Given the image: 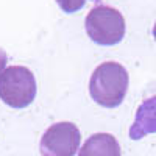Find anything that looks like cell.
Wrapping results in <instances>:
<instances>
[{"label":"cell","mask_w":156,"mask_h":156,"mask_svg":"<svg viewBox=\"0 0 156 156\" xmlns=\"http://www.w3.org/2000/svg\"><path fill=\"white\" fill-rule=\"evenodd\" d=\"M6 61H8V58H6V53H5V50H2V48H0V73H2V72L5 70Z\"/></svg>","instance_id":"ba28073f"},{"label":"cell","mask_w":156,"mask_h":156,"mask_svg":"<svg viewBox=\"0 0 156 156\" xmlns=\"http://www.w3.org/2000/svg\"><path fill=\"white\" fill-rule=\"evenodd\" d=\"M36 97V80L28 67L9 66L0 73V100L11 108H25Z\"/></svg>","instance_id":"7a4b0ae2"},{"label":"cell","mask_w":156,"mask_h":156,"mask_svg":"<svg viewBox=\"0 0 156 156\" xmlns=\"http://www.w3.org/2000/svg\"><path fill=\"white\" fill-rule=\"evenodd\" d=\"M128 81V72L122 64L114 61L101 62L90 76V97L105 108H115L126 95Z\"/></svg>","instance_id":"6da1fadb"},{"label":"cell","mask_w":156,"mask_h":156,"mask_svg":"<svg viewBox=\"0 0 156 156\" xmlns=\"http://www.w3.org/2000/svg\"><path fill=\"white\" fill-rule=\"evenodd\" d=\"M56 3L59 5V8L64 11V12H69V14H72V12H76L80 11L86 0H56Z\"/></svg>","instance_id":"52a82bcc"},{"label":"cell","mask_w":156,"mask_h":156,"mask_svg":"<svg viewBox=\"0 0 156 156\" xmlns=\"http://www.w3.org/2000/svg\"><path fill=\"white\" fill-rule=\"evenodd\" d=\"M86 31L98 45H115L125 36V19L115 8L98 5L86 17Z\"/></svg>","instance_id":"3957f363"},{"label":"cell","mask_w":156,"mask_h":156,"mask_svg":"<svg viewBox=\"0 0 156 156\" xmlns=\"http://www.w3.org/2000/svg\"><path fill=\"white\" fill-rule=\"evenodd\" d=\"M80 129L72 122H59L47 128L41 137L42 156H73L80 147Z\"/></svg>","instance_id":"277c9868"},{"label":"cell","mask_w":156,"mask_h":156,"mask_svg":"<svg viewBox=\"0 0 156 156\" xmlns=\"http://www.w3.org/2000/svg\"><path fill=\"white\" fill-rule=\"evenodd\" d=\"M153 36H154V39H156V23H154V27H153Z\"/></svg>","instance_id":"9c48e42d"},{"label":"cell","mask_w":156,"mask_h":156,"mask_svg":"<svg viewBox=\"0 0 156 156\" xmlns=\"http://www.w3.org/2000/svg\"><path fill=\"white\" fill-rule=\"evenodd\" d=\"M78 156H122L120 145L112 134H92L78 151Z\"/></svg>","instance_id":"8992f818"},{"label":"cell","mask_w":156,"mask_h":156,"mask_svg":"<svg viewBox=\"0 0 156 156\" xmlns=\"http://www.w3.org/2000/svg\"><path fill=\"white\" fill-rule=\"evenodd\" d=\"M150 133H156V95L140 103L136 112L134 123L129 128V137L134 140Z\"/></svg>","instance_id":"5b68a950"}]
</instances>
